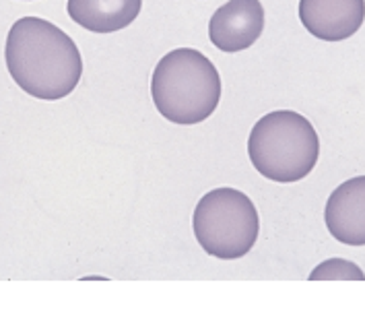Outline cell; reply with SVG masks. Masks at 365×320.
Listing matches in <instances>:
<instances>
[{"label":"cell","mask_w":365,"mask_h":320,"mask_svg":"<svg viewBox=\"0 0 365 320\" xmlns=\"http://www.w3.org/2000/svg\"><path fill=\"white\" fill-rule=\"evenodd\" d=\"M4 60L21 89L46 101L73 94L83 76L77 44L54 23L39 17H23L13 23Z\"/></svg>","instance_id":"6da1fadb"},{"label":"cell","mask_w":365,"mask_h":320,"mask_svg":"<svg viewBox=\"0 0 365 320\" xmlns=\"http://www.w3.org/2000/svg\"><path fill=\"white\" fill-rule=\"evenodd\" d=\"M192 229L207 254L235 261L250 252L260 231L258 211L250 199L235 189L207 192L194 209Z\"/></svg>","instance_id":"277c9868"},{"label":"cell","mask_w":365,"mask_h":320,"mask_svg":"<svg viewBox=\"0 0 365 320\" xmlns=\"http://www.w3.org/2000/svg\"><path fill=\"white\" fill-rule=\"evenodd\" d=\"M324 221L334 240L365 246V176H357L332 190L324 209Z\"/></svg>","instance_id":"52a82bcc"},{"label":"cell","mask_w":365,"mask_h":320,"mask_svg":"<svg viewBox=\"0 0 365 320\" xmlns=\"http://www.w3.org/2000/svg\"><path fill=\"white\" fill-rule=\"evenodd\" d=\"M157 112L173 124H198L221 99V76L202 52L178 48L157 62L151 79Z\"/></svg>","instance_id":"7a4b0ae2"},{"label":"cell","mask_w":365,"mask_h":320,"mask_svg":"<svg viewBox=\"0 0 365 320\" xmlns=\"http://www.w3.org/2000/svg\"><path fill=\"white\" fill-rule=\"evenodd\" d=\"M264 6L260 0H230L212 13L209 38L221 52L248 50L262 36Z\"/></svg>","instance_id":"5b68a950"},{"label":"cell","mask_w":365,"mask_h":320,"mask_svg":"<svg viewBox=\"0 0 365 320\" xmlns=\"http://www.w3.org/2000/svg\"><path fill=\"white\" fill-rule=\"evenodd\" d=\"M312 281H334V279H343V281H365L364 271L355 263H349L343 259H330L327 263L318 264L312 275Z\"/></svg>","instance_id":"9c48e42d"},{"label":"cell","mask_w":365,"mask_h":320,"mask_svg":"<svg viewBox=\"0 0 365 320\" xmlns=\"http://www.w3.org/2000/svg\"><path fill=\"white\" fill-rule=\"evenodd\" d=\"M299 21L314 38L349 39L365 21V0H299Z\"/></svg>","instance_id":"8992f818"},{"label":"cell","mask_w":365,"mask_h":320,"mask_svg":"<svg viewBox=\"0 0 365 320\" xmlns=\"http://www.w3.org/2000/svg\"><path fill=\"white\" fill-rule=\"evenodd\" d=\"M143 0H68V17L93 34H114L140 13Z\"/></svg>","instance_id":"ba28073f"},{"label":"cell","mask_w":365,"mask_h":320,"mask_svg":"<svg viewBox=\"0 0 365 320\" xmlns=\"http://www.w3.org/2000/svg\"><path fill=\"white\" fill-rule=\"evenodd\" d=\"M248 155L252 166L264 178L281 184L299 182L316 168L320 139L306 116L277 110L254 124Z\"/></svg>","instance_id":"3957f363"}]
</instances>
